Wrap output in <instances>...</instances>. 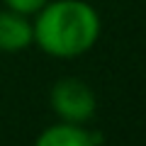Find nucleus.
Wrapping results in <instances>:
<instances>
[{
	"mask_svg": "<svg viewBox=\"0 0 146 146\" xmlns=\"http://www.w3.org/2000/svg\"><path fill=\"white\" fill-rule=\"evenodd\" d=\"M34 44L56 58H73L93 49L100 36V15L85 0H49L32 22Z\"/></svg>",
	"mask_w": 146,
	"mask_h": 146,
	"instance_id": "obj_1",
	"label": "nucleus"
},
{
	"mask_svg": "<svg viewBox=\"0 0 146 146\" xmlns=\"http://www.w3.org/2000/svg\"><path fill=\"white\" fill-rule=\"evenodd\" d=\"M49 100H51V110L61 117V122H73V124H85L98 107L93 88L80 78H63L54 83Z\"/></svg>",
	"mask_w": 146,
	"mask_h": 146,
	"instance_id": "obj_2",
	"label": "nucleus"
},
{
	"mask_svg": "<svg viewBox=\"0 0 146 146\" xmlns=\"http://www.w3.org/2000/svg\"><path fill=\"white\" fill-rule=\"evenodd\" d=\"M29 44H34V29L27 15L15 10L0 12V51H22Z\"/></svg>",
	"mask_w": 146,
	"mask_h": 146,
	"instance_id": "obj_3",
	"label": "nucleus"
},
{
	"mask_svg": "<svg viewBox=\"0 0 146 146\" xmlns=\"http://www.w3.org/2000/svg\"><path fill=\"white\" fill-rule=\"evenodd\" d=\"M100 134L88 131L83 124L73 122H58L39 134L34 146H98Z\"/></svg>",
	"mask_w": 146,
	"mask_h": 146,
	"instance_id": "obj_4",
	"label": "nucleus"
},
{
	"mask_svg": "<svg viewBox=\"0 0 146 146\" xmlns=\"http://www.w3.org/2000/svg\"><path fill=\"white\" fill-rule=\"evenodd\" d=\"M49 0H5V5H7V10H15V12H20V15H36V12L42 10L44 5H46Z\"/></svg>",
	"mask_w": 146,
	"mask_h": 146,
	"instance_id": "obj_5",
	"label": "nucleus"
}]
</instances>
